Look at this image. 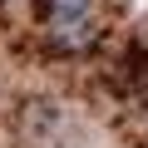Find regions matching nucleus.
Masks as SVG:
<instances>
[{"label":"nucleus","mask_w":148,"mask_h":148,"mask_svg":"<svg viewBox=\"0 0 148 148\" xmlns=\"http://www.w3.org/2000/svg\"><path fill=\"white\" fill-rule=\"evenodd\" d=\"M54 133H59V104L35 99V104L25 109V138H30L35 148H49V143H54Z\"/></svg>","instance_id":"2"},{"label":"nucleus","mask_w":148,"mask_h":148,"mask_svg":"<svg viewBox=\"0 0 148 148\" xmlns=\"http://www.w3.org/2000/svg\"><path fill=\"white\" fill-rule=\"evenodd\" d=\"M45 20L64 45H84L89 20H94V0H45Z\"/></svg>","instance_id":"1"}]
</instances>
